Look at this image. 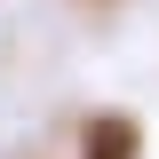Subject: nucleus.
Wrapping results in <instances>:
<instances>
[{
	"label": "nucleus",
	"instance_id": "1",
	"mask_svg": "<svg viewBox=\"0 0 159 159\" xmlns=\"http://www.w3.org/2000/svg\"><path fill=\"white\" fill-rule=\"evenodd\" d=\"M135 151H143V127L127 111H96L80 135V159H135Z\"/></svg>",
	"mask_w": 159,
	"mask_h": 159
}]
</instances>
